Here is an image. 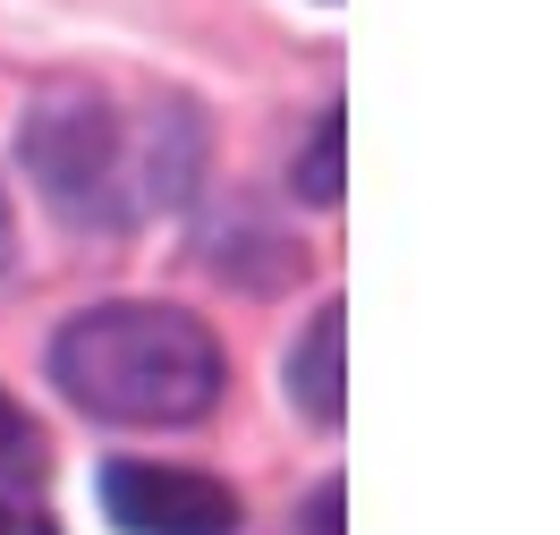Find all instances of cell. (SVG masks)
Segmentation results:
<instances>
[{"label": "cell", "instance_id": "6da1fadb", "mask_svg": "<svg viewBox=\"0 0 560 535\" xmlns=\"http://www.w3.org/2000/svg\"><path fill=\"white\" fill-rule=\"evenodd\" d=\"M26 171L69 221L128 230L144 213H171L196 187V111L162 103L144 111V128H128L94 85H60L26 119Z\"/></svg>", "mask_w": 560, "mask_h": 535}, {"label": "cell", "instance_id": "7a4b0ae2", "mask_svg": "<svg viewBox=\"0 0 560 535\" xmlns=\"http://www.w3.org/2000/svg\"><path fill=\"white\" fill-rule=\"evenodd\" d=\"M51 383L103 426H196L205 408H221L230 365L187 306L110 298V306H85L60 323Z\"/></svg>", "mask_w": 560, "mask_h": 535}, {"label": "cell", "instance_id": "8992f818", "mask_svg": "<svg viewBox=\"0 0 560 535\" xmlns=\"http://www.w3.org/2000/svg\"><path fill=\"white\" fill-rule=\"evenodd\" d=\"M43 476V433L18 417V399L0 392V485H35Z\"/></svg>", "mask_w": 560, "mask_h": 535}, {"label": "cell", "instance_id": "3957f363", "mask_svg": "<svg viewBox=\"0 0 560 535\" xmlns=\"http://www.w3.org/2000/svg\"><path fill=\"white\" fill-rule=\"evenodd\" d=\"M103 510L128 535H230L238 493L205 467H162V460H110L103 467Z\"/></svg>", "mask_w": 560, "mask_h": 535}, {"label": "cell", "instance_id": "5b68a950", "mask_svg": "<svg viewBox=\"0 0 560 535\" xmlns=\"http://www.w3.org/2000/svg\"><path fill=\"white\" fill-rule=\"evenodd\" d=\"M340 144H349V119L323 111L315 137H306V153H298V171H289V187H298L306 205H340Z\"/></svg>", "mask_w": 560, "mask_h": 535}, {"label": "cell", "instance_id": "52a82bcc", "mask_svg": "<svg viewBox=\"0 0 560 535\" xmlns=\"http://www.w3.org/2000/svg\"><path fill=\"white\" fill-rule=\"evenodd\" d=\"M0 535H51V519H43L18 485H0Z\"/></svg>", "mask_w": 560, "mask_h": 535}, {"label": "cell", "instance_id": "277c9868", "mask_svg": "<svg viewBox=\"0 0 560 535\" xmlns=\"http://www.w3.org/2000/svg\"><path fill=\"white\" fill-rule=\"evenodd\" d=\"M340 357H349V315L340 306H323L315 323H306V340L289 349V399L315 417V426H340Z\"/></svg>", "mask_w": 560, "mask_h": 535}, {"label": "cell", "instance_id": "ba28073f", "mask_svg": "<svg viewBox=\"0 0 560 535\" xmlns=\"http://www.w3.org/2000/svg\"><path fill=\"white\" fill-rule=\"evenodd\" d=\"M0 264H9V205H0Z\"/></svg>", "mask_w": 560, "mask_h": 535}]
</instances>
